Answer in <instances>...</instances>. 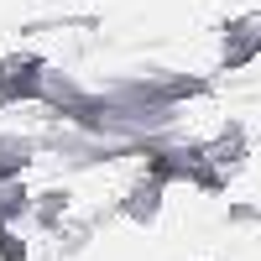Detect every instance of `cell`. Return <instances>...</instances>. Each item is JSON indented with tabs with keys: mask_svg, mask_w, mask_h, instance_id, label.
Here are the masks:
<instances>
[{
	"mask_svg": "<svg viewBox=\"0 0 261 261\" xmlns=\"http://www.w3.org/2000/svg\"><path fill=\"white\" fill-rule=\"evenodd\" d=\"M261 58V16L241 11L220 27V73H241Z\"/></svg>",
	"mask_w": 261,
	"mask_h": 261,
	"instance_id": "1",
	"label": "cell"
},
{
	"mask_svg": "<svg viewBox=\"0 0 261 261\" xmlns=\"http://www.w3.org/2000/svg\"><path fill=\"white\" fill-rule=\"evenodd\" d=\"M0 261H32V235L21 225H0Z\"/></svg>",
	"mask_w": 261,
	"mask_h": 261,
	"instance_id": "4",
	"label": "cell"
},
{
	"mask_svg": "<svg viewBox=\"0 0 261 261\" xmlns=\"http://www.w3.org/2000/svg\"><path fill=\"white\" fill-rule=\"evenodd\" d=\"M162 204H167V188L141 178V172H130V183L115 193V220H130V225H157L162 220Z\"/></svg>",
	"mask_w": 261,
	"mask_h": 261,
	"instance_id": "2",
	"label": "cell"
},
{
	"mask_svg": "<svg viewBox=\"0 0 261 261\" xmlns=\"http://www.w3.org/2000/svg\"><path fill=\"white\" fill-rule=\"evenodd\" d=\"M68 220H73V188H68V183L32 188V230H42V235H58Z\"/></svg>",
	"mask_w": 261,
	"mask_h": 261,
	"instance_id": "3",
	"label": "cell"
},
{
	"mask_svg": "<svg viewBox=\"0 0 261 261\" xmlns=\"http://www.w3.org/2000/svg\"><path fill=\"white\" fill-rule=\"evenodd\" d=\"M225 225H235V230H256V225H261V204H230V209H225Z\"/></svg>",
	"mask_w": 261,
	"mask_h": 261,
	"instance_id": "5",
	"label": "cell"
}]
</instances>
